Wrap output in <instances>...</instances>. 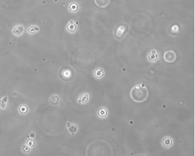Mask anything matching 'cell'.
<instances>
[{
	"label": "cell",
	"instance_id": "obj_1",
	"mask_svg": "<svg viewBox=\"0 0 195 156\" xmlns=\"http://www.w3.org/2000/svg\"><path fill=\"white\" fill-rule=\"evenodd\" d=\"M130 96L135 102H143L147 99L149 95L148 88L144 85L138 84L132 87L130 91Z\"/></svg>",
	"mask_w": 195,
	"mask_h": 156
},
{
	"label": "cell",
	"instance_id": "obj_2",
	"mask_svg": "<svg viewBox=\"0 0 195 156\" xmlns=\"http://www.w3.org/2000/svg\"><path fill=\"white\" fill-rule=\"evenodd\" d=\"M176 58V54L173 50H167L163 53V59L166 62L168 63L174 62Z\"/></svg>",
	"mask_w": 195,
	"mask_h": 156
},
{
	"label": "cell",
	"instance_id": "obj_3",
	"mask_svg": "<svg viewBox=\"0 0 195 156\" xmlns=\"http://www.w3.org/2000/svg\"><path fill=\"white\" fill-rule=\"evenodd\" d=\"M126 30V27L124 25H120L116 27L114 32V35L115 39L116 40H119L122 38Z\"/></svg>",
	"mask_w": 195,
	"mask_h": 156
},
{
	"label": "cell",
	"instance_id": "obj_4",
	"mask_svg": "<svg viewBox=\"0 0 195 156\" xmlns=\"http://www.w3.org/2000/svg\"><path fill=\"white\" fill-rule=\"evenodd\" d=\"M159 54L156 50L153 49L148 54L147 56L148 60L150 62L154 63L157 61L159 59Z\"/></svg>",
	"mask_w": 195,
	"mask_h": 156
},
{
	"label": "cell",
	"instance_id": "obj_5",
	"mask_svg": "<svg viewBox=\"0 0 195 156\" xmlns=\"http://www.w3.org/2000/svg\"><path fill=\"white\" fill-rule=\"evenodd\" d=\"M162 143L163 147L166 148H169L173 145V140L171 137H165L162 139Z\"/></svg>",
	"mask_w": 195,
	"mask_h": 156
},
{
	"label": "cell",
	"instance_id": "obj_6",
	"mask_svg": "<svg viewBox=\"0 0 195 156\" xmlns=\"http://www.w3.org/2000/svg\"><path fill=\"white\" fill-rule=\"evenodd\" d=\"M95 2L98 6L101 8H104L108 6L110 0H95Z\"/></svg>",
	"mask_w": 195,
	"mask_h": 156
},
{
	"label": "cell",
	"instance_id": "obj_7",
	"mask_svg": "<svg viewBox=\"0 0 195 156\" xmlns=\"http://www.w3.org/2000/svg\"><path fill=\"white\" fill-rule=\"evenodd\" d=\"M67 30L70 32H75L76 30V26L73 21H71L67 26Z\"/></svg>",
	"mask_w": 195,
	"mask_h": 156
},
{
	"label": "cell",
	"instance_id": "obj_8",
	"mask_svg": "<svg viewBox=\"0 0 195 156\" xmlns=\"http://www.w3.org/2000/svg\"><path fill=\"white\" fill-rule=\"evenodd\" d=\"M179 27L178 26L176 25H174L172 28V31H174V32L178 31H179V27Z\"/></svg>",
	"mask_w": 195,
	"mask_h": 156
}]
</instances>
